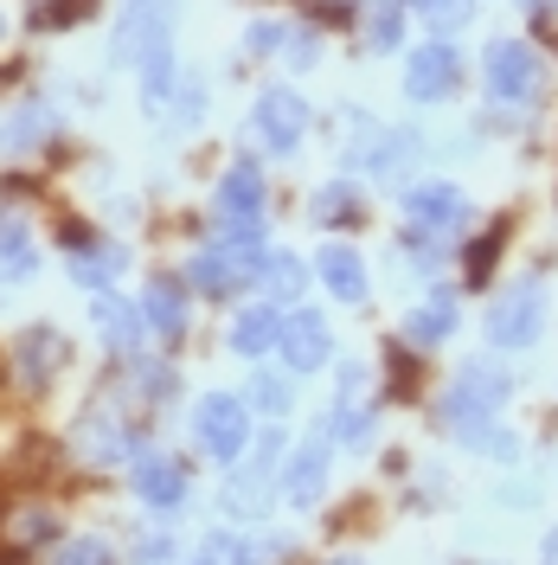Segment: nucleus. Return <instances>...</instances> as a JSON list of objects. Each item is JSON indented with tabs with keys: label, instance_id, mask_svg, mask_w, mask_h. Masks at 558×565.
Wrapping results in <instances>:
<instances>
[{
	"label": "nucleus",
	"instance_id": "nucleus-1",
	"mask_svg": "<svg viewBox=\"0 0 558 565\" xmlns=\"http://www.w3.org/2000/svg\"><path fill=\"white\" fill-rule=\"evenodd\" d=\"M507 392H514V373H507V366H494V360H469V366L450 380V392H443V424H450L462 444L489 450L494 437H501L494 418H501Z\"/></svg>",
	"mask_w": 558,
	"mask_h": 565
},
{
	"label": "nucleus",
	"instance_id": "nucleus-2",
	"mask_svg": "<svg viewBox=\"0 0 558 565\" xmlns=\"http://www.w3.org/2000/svg\"><path fill=\"white\" fill-rule=\"evenodd\" d=\"M482 90H489V104H501V109H526L546 90V58H539V45H533V39H489V52H482Z\"/></svg>",
	"mask_w": 558,
	"mask_h": 565
},
{
	"label": "nucleus",
	"instance_id": "nucleus-3",
	"mask_svg": "<svg viewBox=\"0 0 558 565\" xmlns=\"http://www.w3.org/2000/svg\"><path fill=\"white\" fill-rule=\"evenodd\" d=\"M212 218H218V238H238V245L264 238V168L257 161L225 168L218 193H212Z\"/></svg>",
	"mask_w": 558,
	"mask_h": 565
},
{
	"label": "nucleus",
	"instance_id": "nucleus-4",
	"mask_svg": "<svg viewBox=\"0 0 558 565\" xmlns=\"http://www.w3.org/2000/svg\"><path fill=\"white\" fill-rule=\"evenodd\" d=\"M546 334V282L539 277H521L514 289H501L489 309V341L501 353H521Z\"/></svg>",
	"mask_w": 558,
	"mask_h": 565
},
{
	"label": "nucleus",
	"instance_id": "nucleus-5",
	"mask_svg": "<svg viewBox=\"0 0 558 565\" xmlns=\"http://www.w3.org/2000/svg\"><path fill=\"white\" fill-rule=\"evenodd\" d=\"M193 444L218 462H245L250 450V405L232 398V392H206L193 405Z\"/></svg>",
	"mask_w": 558,
	"mask_h": 565
},
{
	"label": "nucleus",
	"instance_id": "nucleus-6",
	"mask_svg": "<svg viewBox=\"0 0 558 565\" xmlns=\"http://www.w3.org/2000/svg\"><path fill=\"white\" fill-rule=\"evenodd\" d=\"M264 264H270V250L225 238V245L193 250V264H186V282H193L200 296H232V289H245V282H264Z\"/></svg>",
	"mask_w": 558,
	"mask_h": 565
},
{
	"label": "nucleus",
	"instance_id": "nucleus-7",
	"mask_svg": "<svg viewBox=\"0 0 558 565\" xmlns=\"http://www.w3.org/2000/svg\"><path fill=\"white\" fill-rule=\"evenodd\" d=\"M405 225H411V238H455L469 225L462 186H450V180H418L405 193Z\"/></svg>",
	"mask_w": 558,
	"mask_h": 565
},
{
	"label": "nucleus",
	"instance_id": "nucleus-8",
	"mask_svg": "<svg viewBox=\"0 0 558 565\" xmlns=\"http://www.w3.org/2000/svg\"><path fill=\"white\" fill-rule=\"evenodd\" d=\"M455 84H462V52L450 39H430L405 58V97L411 104H450Z\"/></svg>",
	"mask_w": 558,
	"mask_h": 565
},
{
	"label": "nucleus",
	"instance_id": "nucleus-9",
	"mask_svg": "<svg viewBox=\"0 0 558 565\" xmlns=\"http://www.w3.org/2000/svg\"><path fill=\"white\" fill-rule=\"evenodd\" d=\"M277 457H282V437H264V444H257V457H250V469H238V476L225 482V521H264L270 489L282 482L277 469H270Z\"/></svg>",
	"mask_w": 558,
	"mask_h": 565
},
{
	"label": "nucleus",
	"instance_id": "nucleus-10",
	"mask_svg": "<svg viewBox=\"0 0 558 565\" xmlns=\"http://www.w3.org/2000/svg\"><path fill=\"white\" fill-rule=\"evenodd\" d=\"M250 129H257V141L270 148V154H296L302 148V136H309V104L296 97V90H264L257 97V109H250Z\"/></svg>",
	"mask_w": 558,
	"mask_h": 565
},
{
	"label": "nucleus",
	"instance_id": "nucleus-11",
	"mask_svg": "<svg viewBox=\"0 0 558 565\" xmlns=\"http://www.w3.org/2000/svg\"><path fill=\"white\" fill-rule=\"evenodd\" d=\"M282 366L289 373H321L328 360H334V328H328V316H314V309H296V316H282Z\"/></svg>",
	"mask_w": 558,
	"mask_h": 565
},
{
	"label": "nucleus",
	"instance_id": "nucleus-12",
	"mask_svg": "<svg viewBox=\"0 0 558 565\" xmlns=\"http://www.w3.org/2000/svg\"><path fill=\"white\" fill-rule=\"evenodd\" d=\"M328 457H334V437L328 430H314L296 444V457H282V482L277 489L296 501V508H314L321 494H328Z\"/></svg>",
	"mask_w": 558,
	"mask_h": 565
},
{
	"label": "nucleus",
	"instance_id": "nucleus-13",
	"mask_svg": "<svg viewBox=\"0 0 558 565\" xmlns=\"http://www.w3.org/2000/svg\"><path fill=\"white\" fill-rule=\"evenodd\" d=\"M129 482L148 508H180L186 501V469H180L168 450H136L129 457Z\"/></svg>",
	"mask_w": 558,
	"mask_h": 565
},
{
	"label": "nucleus",
	"instance_id": "nucleus-14",
	"mask_svg": "<svg viewBox=\"0 0 558 565\" xmlns=\"http://www.w3.org/2000/svg\"><path fill=\"white\" fill-rule=\"evenodd\" d=\"M13 360H20V380H26V386H52L58 366L71 360V348H65L58 328H26V334L13 341Z\"/></svg>",
	"mask_w": 558,
	"mask_h": 565
},
{
	"label": "nucleus",
	"instance_id": "nucleus-15",
	"mask_svg": "<svg viewBox=\"0 0 558 565\" xmlns=\"http://www.w3.org/2000/svg\"><path fill=\"white\" fill-rule=\"evenodd\" d=\"M77 450H84L90 462L136 457V444H129V430H122V418H116V412H84V418H77Z\"/></svg>",
	"mask_w": 558,
	"mask_h": 565
},
{
	"label": "nucleus",
	"instance_id": "nucleus-16",
	"mask_svg": "<svg viewBox=\"0 0 558 565\" xmlns=\"http://www.w3.org/2000/svg\"><path fill=\"white\" fill-rule=\"evenodd\" d=\"M71 277L84 282V289H97V296H104L109 282L122 277V250L104 245V238H90V245H84V232H71Z\"/></svg>",
	"mask_w": 558,
	"mask_h": 565
},
{
	"label": "nucleus",
	"instance_id": "nucleus-17",
	"mask_svg": "<svg viewBox=\"0 0 558 565\" xmlns=\"http://www.w3.org/2000/svg\"><path fill=\"white\" fill-rule=\"evenodd\" d=\"M141 316H148L154 334H168V341H174L180 328H186V289H180L174 277H148V282H141Z\"/></svg>",
	"mask_w": 558,
	"mask_h": 565
},
{
	"label": "nucleus",
	"instance_id": "nucleus-18",
	"mask_svg": "<svg viewBox=\"0 0 558 565\" xmlns=\"http://www.w3.org/2000/svg\"><path fill=\"white\" fill-rule=\"evenodd\" d=\"M33 270H39V245H33V232H26V218L7 206V212H0V277L26 282Z\"/></svg>",
	"mask_w": 558,
	"mask_h": 565
},
{
	"label": "nucleus",
	"instance_id": "nucleus-19",
	"mask_svg": "<svg viewBox=\"0 0 558 565\" xmlns=\"http://www.w3.org/2000/svg\"><path fill=\"white\" fill-rule=\"evenodd\" d=\"M97 334H104L109 348H141V334H154L148 316H141V302H116V296H97Z\"/></svg>",
	"mask_w": 558,
	"mask_h": 565
},
{
	"label": "nucleus",
	"instance_id": "nucleus-20",
	"mask_svg": "<svg viewBox=\"0 0 558 565\" xmlns=\"http://www.w3.org/2000/svg\"><path fill=\"white\" fill-rule=\"evenodd\" d=\"M455 289H437V296H430V302H418V309H411V316H405V334H411V341H418V348H437V341H450L455 334Z\"/></svg>",
	"mask_w": 558,
	"mask_h": 565
},
{
	"label": "nucleus",
	"instance_id": "nucleus-21",
	"mask_svg": "<svg viewBox=\"0 0 558 565\" xmlns=\"http://www.w3.org/2000/svg\"><path fill=\"white\" fill-rule=\"evenodd\" d=\"M277 341H282V316L270 309V302H250L245 316H232V348L245 353V360L270 353Z\"/></svg>",
	"mask_w": 558,
	"mask_h": 565
},
{
	"label": "nucleus",
	"instance_id": "nucleus-22",
	"mask_svg": "<svg viewBox=\"0 0 558 565\" xmlns=\"http://www.w3.org/2000/svg\"><path fill=\"white\" fill-rule=\"evenodd\" d=\"M314 270H321V282H328L341 302H366V264H360V250L353 245H328Z\"/></svg>",
	"mask_w": 558,
	"mask_h": 565
},
{
	"label": "nucleus",
	"instance_id": "nucleus-23",
	"mask_svg": "<svg viewBox=\"0 0 558 565\" xmlns=\"http://www.w3.org/2000/svg\"><path fill=\"white\" fill-rule=\"evenodd\" d=\"M309 218L314 225H341V218H360V186L353 180H328L321 193L309 200Z\"/></svg>",
	"mask_w": 558,
	"mask_h": 565
},
{
	"label": "nucleus",
	"instance_id": "nucleus-24",
	"mask_svg": "<svg viewBox=\"0 0 558 565\" xmlns=\"http://www.w3.org/2000/svg\"><path fill=\"white\" fill-rule=\"evenodd\" d=\"M302 282H309V264H302V257H289V250H270V264H264V289L282 296V302H296V296H302Z\"/></svg>",
	"mask_w": 558,
	"mask_h": 565
},
{
	"label": "nucleus",
	"instance_id": "nucleus-25",
	"mask_svg": "<svg viewBox=\"0 0 558 565\" xmlns=\"http://www.w3.org/2000/svg\"><path fill=\"white\" fill-rule=\"evenodd\" d=\"M52 129H58L52 104H26L20 116H13V136H7V148H13V154H26L33 141H52Z\"/></svg>",
	"mask_w": 558,
	"mask_h": 565
},
{
	"label": "nucleus",
	"instance_id": "nucleus-26",
	"mask_svg": "<svg viewBox=\"0 0 558 565\" xmlns=\"http://www.w3.org/2000/svg\"><path fill=\"white\" fill-rule=\"evenodd\" d=\"M245 405L264 412V418H282V412H289V366H282V373H257L245 386Z\"/></svg>",
	"mask_w": 558,
	"mask_h": 565
},
{
	"label": "nucleus",
	"instance_id": "nucleus-27",
	"mask_svg": "<svg viewBox=\"0 0 558 565\" xmlns=\"http://www.w3.org/2000/svg\"><path fill=\"white\" fill-rule=\"evenodd\" d=\"M328 437H334L341 450H366V444H373V412H366V405H334Z\"/></svg>",
	"mask_w": 558,
	"mask_h": 565
},
{
	"label": "nucleus",
	"instance_id": "nucleus-28",
	"mask_svg": "<svg viewBox=\"0 0 558 565\" xmlns=\"http://www.w3.org/2000/svg\"><path fill=\"white\" fill-rule=\"evenodd\" d=\"M398 7H405V0H379V7H373V26H366V33H373L379 52H391V45L405 39V13H398Z\"/></svg>",
	"mask_w": 558,
	"mask_h": 565
},
{
	"label": "nucleus",
	"instance_id": "nucleus-29",
	"mask_svg": "<svg viewBox=\"0 0 558 565\" xmlns=\"http://www.w3.org/2000/svg\"><path fill=\"white\" fill-rule=\"evenodd\" d=\"M52 565H116V553H109V540H65Z\"/></svg>",
	"mask_w": 558,
	"mask_h": 565
},
{
	"label": "nucleus",
	"instance_id": "nucleus-30",
	"mask_svg": "<svg viewBox=\"0 0 558 565\" xmlns=\"http://www.w3.org/2000/svg\"><path fill=\"white\" fill-rule=\"evenodd\" d=\"M84 13H90V0H39L33 7L39 26H71V20H84Z\"/></svg>",
	"mask_w": 558,
	"mask_h": 565
},
{
	"label": "nucleus",
	"instance_id": "nucleus-31",
	"mask_svg": "<svg viewBox=\"0 0 558 565\" xmlns=\"http://www.w3.org/2000/svg\"><path fill=\"white\" fill-rule=\"evenodd\" d=\"M277 45H289V26H277V20H264V26L245 33V52H277Z\"/></svg>",
	"mask_w": 558,
	"mask_h": 565
},
{
	"label": "nucleus",
	"instance_id": "nucleus-32",
	"mask_svg": "<svg viewBox=\"0 0 558 565\" xmlns=\"http://www.w3.org/2000/svg\"><path fill=\"white\" fill-rule=\"evenodd\" d=\"M206 116V84L193 77V84H180V122H200Z\"/></svg>",
	"mask_w": 558,
	"mask_h": 565
},
{
	"label": "nucleus",
	"instance_id": "nucleus-33",
	"mask_svg": "<svg viewBox=\"0 0 558 565\" xmlns=\"http://www.w3.org/2000/svg\"><path fill=\"white\" fill-rule=\"evenodd\" d=\"M360 398H366V366H341V398H334V405H360Z\"/></svg>",
	"mask_w": 558,
	"mask_h": 565
},
{
	"label": "nucleus",
	"instance_id": "nucleus-34",
	"mask_svg": "<svg viewBox=\"0 0 558 565\" xmlns=\"http://www.w3.org/2000/svg\"><path fill=\"white\" fill-rule=\"evenodd\" d=\"M282 52H289V65H296V71H309L314 65V33H289Z\"/></svg>",
	"mask_w": 558,
	"mask_h": 565
},
{
	"label": "nucleus",
	"instance_id": "nucleus-35",
	"mask_svg": "<svg viewBox=\"0 0 558 565\" xmlns=\"http://www.w3.org/2000/svg\"><path fill=\"white\" fill-rule=\"evenodd\" d=\"M136 559L141 565H161V559H168V540H148V546H136Z\"/></svg>",
	"mask_w": 558,
	"mask_h": 565
},
{
	"label": "nucleus",
	"instance_id": "nucleus-36",
	"mask_svg": "<svg viewBox=\"0 0 558 565\" xmlns=\"http://www.w3.org/2000/svg\"><path fill=\"white\" fill-rule=\"evenodd\" d=\"M539 565H558V527L546 533V546H539Z\"/></svg>",
	"mask_w": 558,
	"mask_h": 565
},
{
	"label": "nucleus",
	"instance_id": "nucleus-37",
	"mask_svg": "<svg viewBox=\"0 0 558 565\" xmlns=\"http://www.w3.org/2000/svg\"><path fill=\"white\" fill-rule=\"evenodd\" d=\"M193 565H232V559H225L218 546H206V553H193Z\"/></svg>",
	"mask_w": 558,
	"mask_h": 565
},
{
	"label": "nucleus",
	"instance_id": "nucleus-38",
	"mask_svg": "<svg viewBox=\"0 0 558 565\" xmlns=\"http://www.w3.org/2000/svg\"><path fill=\"white\" fill-rule=\"evenodd\" d=\"M334 565H366V559H334Z\"/></svg>",
	"mask_w": 558,
	"mask_h": 565
}]
</instances>
